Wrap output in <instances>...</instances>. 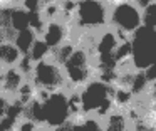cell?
<instances>
[{
  "label": "cell",
  "mask_w": 156,
  "mask_h": 131,
  "mask_svg": "<svg viewBox=\"0 0 156 131\" xmlns=\"http://www.w3.org/2000/svg\"><path fill=\"white\" fill-rule=\"evenodd\" d=\"M69 131H102V121L96 116L79 114L69 121Z\"/></svg>",
  "instance_id": "cell-13"
},
{
  "label": "cell",
  "mask_w": 156,
  "mask_h": 131,
  "mask_svg": "<svg viewBox=\"0 0 156 131\" xmlns=\"http://www.w3.org/2000/svg\"><path fill=\"white\" fill-rule=\"evenodd\" d=\"M22 59H24V56L12 40H4L0 44V69L17 67Z\"/></svg>",
  "instance_id": "cell-12"
},
{
  "label": "cell",
  "mask_w": 156,
  "mask_h": 131,
  "mask_svg": "<svg viewBox=\"0 0 156 131\" xmlns=\"http://www.w3.org/2000/svg\"><path fill=\"white\" fill-rule=\"evenodd\" d=\"M4 40H7V39H5V35H4V32H2V29H0V44L4 42Z\"/></svg>",
  "instance_id": "cell-21"
},
{
  "label": "cell",
  "mask_w": 156,
  "mask_h": 131,
  "mask_svg": "<svg viewBox=\"0 0 156 131\" xmlns=\"http://www.w3.org/2000/svg\"><path fill=\"white\" fill-rule=\"evenodd\" d=\"M74 35L91 37L109 27V7L104 0H76L71 20Z\"/></svg>",
  "instance_id": "cell-2"
},
{
  "label": "cell",
  "mask_w": 156,
  "mask_h": 131,
  "mask_svg": "<svg viewBox=\"0 0 156 131\" xmlns=\"http://www.w3.org/2000/svg\"><path fill=\"white\" fill-rule=\"evenodd\" d=\"M10 107H12V101L0 93V121L7 119L9 113H10Z\"/></svg>",
  "instance_id": "cell-19"
},
{
  "label": "cell",
  "mask_w": 156,
  "mask_h": 131,
  "mask_svg": "<svg viewBox=\"0 0 156 131\" xmlns=\"http://www.w3.org/2000/svg\"><path fill=\"white\" fill-rule=\"evenodd\" d=\"M25 81H27V76L22 72L19 66L0 69V93L7 96L10 101H14Z\"/></svg>",
  "instance_id": "cell-9"
},
{
  "label": "cell",
  "mask_w": 156,
  "mask_h": 131,
  "mask_svg": "<svg viewBox=\"0 0 156 131\" xmlns=\"http://www.w3.org/2000/svg\"><path fill=\"white\" fill-rule=\"evenodd\" d=\"M101 121L102 131H131V119L122 109H112Z\"/></svg>",
  "instance_id": "cell-11"
},
{
  "label": "cell",
  "mask_w": 156,
  "mask_h": 131,
  "mask_svg": "<svg viewBox=\"0 0 156 131\" xmlns=\"http://www.w3.org/2000/svg\"><path fill=\"white\" fill-rule=\"evenodd\" d=\"M133 52V69L146 71L156 62V30L143 25L129 39Z\"/></svg>",
  "instance_id": "cell-7"
},
{
  "label": "cell",
  "mask_w": 156,
  "mask_h": 131,
  "mask_svg": "<svg viewBox=\"0 0 156 131\" xmlns=\"http://www.w3.org/2000/svg\"><path fill=\"white\" fill-rule=\"evenodd\" d=\"M39 34L35 32L34 29H24L20 30V32H15L14 37H12V42L17 45V49L22 52V56H27L29 50H30V47L34 45V42L37 40Z\"/></svg>",
  "instance_id": "cell-15"
},
{
  "label": "cell",
  "mask_w": 156,
  "mask_h": 131,
  "mask_svg": "<svg viewBox=\"0 0 156 131\" xmlns=\"http://www.w3.org/2000/svg\"><path fill=\"white\" fill-rule=\"evenodd\" d=\"M108 3V7H112V5H118V3H122V2H129V0H104Z\"/></svg>",
  "instance_id": "cell-20"
},
{
  "label": "cell",
  "mask_w": 156,
  "mask_h": 131,
  "mask_svg": "<svg viewBox=\"0 0 156 131\" xmlns=\"http://www.w3.org/2000/svg\"><path fill=\"white\" fill-rule=\"evenodd\" d=\"M143 24L146 27H151L153 30H156V0H153L149 5H146L143 9Z\"/></svg>",
  "instance_id": "cell-18"
},
{
  "label": "cell",
  "mask_w": 156,
  "mask_h": 131,
  "mask_svg": "<svg viewBox=\"0 0 156 131\" xmlns=\"http://www.w3.org/2000/svg\"><path fill=\"white\" fill-rule=\"evenodd\" d=\"M37 97L41 99L42 126L47 131L62 126L72 119L71 93L67 89H61L55 93H37Z\"/></svg>",
  "instance_id": "cell-4"
},
{
  "label": "cell",
  "mask_w": 156,
  "mask_h": 131,
  "mask_svg": "<svg viewBox=\"0 0 156 131\" xmlns=\"http://www.w3.org/2000/svg\"><path fill=\"white\" fill-rule=\"evenodd\" d=\"M143 25V9L134 0L109 7V29L114 30L119 39H131Z\"/></svg>",
  "instance_id": "cell-5"
},
{
  "label": "cell",
  "mask_w": 156,
  "mask_h": 131,
  "mask_svg": "<svg viewBox=\"0 0 156 131\" xmlns=\"http://www.w3.org/2000/svg\"><path fill=\"white\" fill-rule=\"evenodd\" d=\"M10 131H47L44 126H41V124L34 123V121L27 119V118L20 116L15 119V123L12 124Z\"/></svg>",
  "instance_id": "cell-17"
},
{
  "label": "cell",
  "mask_w": 156,
  "mask_h": 131,
  "mask_svg": "<svg viewBox=\"0 0 156 131\" xmlns=\"http://www.w3.org/2000/svg\"><path fill=\"white\" fill-rule=\"evenodd\" d=\"M30 27V13L20 5H12L10 7V30L12 34L20 32L24 29Z\"/></svg>",
  "instance_id": "cell-14"
},
{
  "label": "cell",
  "mask_w": 156,
  "mask_h": 131,
  "mask_svg": "<svg viewBox=\"0 0 156 131\" xmlns=\"http://www.w3.org/2000/svg\"><path fill=\"white\" fill-rule=\"evenodd\" d=\"M74 39H76L74 49L61 64L67 91L81 89L82 86H86L89 81L96 79V76H98L94 54L89 47V37L74 35Z\"/></svg>",
  "instance_id": "cell-1"
},
{
  "label": "cell",
  "mask_w": 156,
  "mask_h": 131,
  "mask_svg": "<svg viewBox=\"0 0 156 131\" xmlns=\"http://www.w3.org/2000/svg\"><path fill=\"white\" fill-rule=\"evenodd\" d=\"M136 104L143 116L156 128V77L148 81L143 94L136 99Z\"/></svg>",
  "instance_id": "cell-10"
},
{
  "label": "cell",
  "mask_w": 156,
  "mask_h": 131,
  "mask_svg": "<svg viewBox=\"0 0 156 131\" xmlns=\"http://www.w3.org/2000/svg\"><path fill=\"white\" fill-rule=\"evenodd\" d=\"M39 39L45 44V45L52 50H55L57 47L64 45L66 42L74 39V30H72V25L69 22L62 19H51L45 20L42 29L39 30Z\"/></svg>",
  "instance_id": "cell-8"
},
{
  "label": "cell",
  "mask_w": 156,
  "mask_h": 131,
  "mask_svg": "<svg viewBox=\"0 0 156 131\" xmlns=\"http://www.w3.org/2000/svg\"><path fill=\"white\" fill-rule=\"evenodd\" d=\"M81 114L96 116L99 119L114 109V87L101 79H92L76 91Z\"/></svg>",
  "instance_id": "cell-3"
},
{
  "label": "cell",
  "mask_w": 156,
  "mask_h": 131,
  "mask_svg": "<svg viewBox=\"0 0 156 131\" xmlns=\"http://www.w3.org/2000/svg\"><path fill=\"white\" fill-rule=\"evenodd\" d=\"M25 57H27L32 64L39 62V60H44V59H49V57H51V49L37 37V40L34 42V45L30 47V50H29V54Z\"/></svg>",
  "instance_id": "cell-16"
},
{
  "label": "cell",
  "mask_w": 156,
  "mask_h": 131,
  "mask_svg": "<svg viewBox=\"0 0 156 131\" xmlns=\"http://www.w3.org/2000/svg\"><path fill=\"white\" fill-rule=\"evenodd\" d=\"M27 81L32 84L35 93H55L61 89H67L61 66L51 57L32 64L27 74Z\"/></svg>",
  "instance_id": "cell-6"
}]
</instances>
